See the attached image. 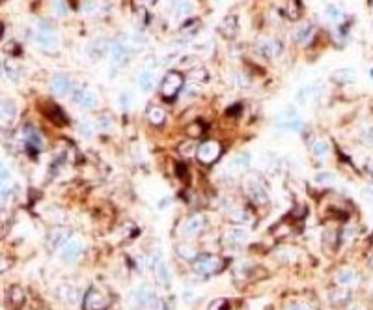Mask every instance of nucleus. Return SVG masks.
I'll list each match as a JSON object with an SVG mask.
<instances>
[{
    "mask_svg": "<svg viewBox=\"0 0 373 310\" xmlns=\"http://www.w3.org/2000/svg\"><path fill=\"white\" fill-rule=\"evenodd\" d=\"M220 267H222V262L218 260L217 256H213V254H200L193 262L194 273L202 275V276L217 273Z\"/></svg>",
    "mask_w": 373,
    "mask_h": 310,
    "instance_id": "obj_1",
    "label": "nucleus"
},
{
    "mask_svg": "<svg viewBox=\"0 0 373 310\" xmlns=\"http://www.w3.org/2000/svg\"><path fill=\"white\" fill-rule=\"evenodd\" d=\"M220 152H222V148H220L218 142H215V140H205V142H202L198 146L196 157H198V161H200L202 165L209 167V165H213L218 157H220Z\"/></svg>",
    "mask_w": 373,
    "mask_h": 310,
    "instance_id": "obj_2",
    "label": "nucleus"
},
{
    "mask_svg": "<svg viewBox=\"0 0 373 310\" xmlns=\"http://www.w3.org/2000/svg\"><path fill=\"white\" fill-rule=\"evenodd\" d=\"M34 39H36L37 47L41 49L43 52H49V54H52V52H58V37L56 34L52 32V30H49V28H39L36 34H34Z\"/></svg>",
    "mask_w": 373,
    "mask_h": 310,
    "instance_id": "obj_3",
    "label": "nucleus"
},
{
    "mask_svg": "<svg viewBox=\"0 0 373 310\" xmlns=\"http://www.w3.org/2000/svg\"><path fill=\"white\" fill-rule=\"evenodd\" d=\"M181 88H183V75L179 71H168L161 83V94L164 97H174L178 96V92H181Z\"/></svg>",
    "mask_w": 373,
    "mask_h": 310,
    "instance_id": "obj_4",
    "label": "nucleus"
},
{
    "mask_svg": "<svg viewBox=\"0 0 373 310\" xmlns=\"http://www.w3.org/2000/svg\"><path fill=\"white\" fill-rule=\"evenodd\" d=\"M69 236H71V232L67 226H52L47 234V249L49 251H56L58 247L62 249L71 239Z\"/></svg>",
    "mask_w": 373,
    "mask_h": 310,
    "instance_id": "obj_5",
    "label": "nucleus"
},
{
    "mask_svg": "<svg viewBox=\"0 0 373 310\" xmlns=\"http://www.w3.org/2000/svg\"><path fill=\"white\" fill-rule=\"evenodd\" d=\"M244 191H246V196L250 198V202L256 204V206H263V204L269 202V194H267V191L261 187V183L256 181V179L248 178L246 181H244Z\"/></svg>",
    "mask_w": 373,
    "mask_h": 310,
    "instance_id": "obj_6",
    "label": "nucleus"
},
{
    "mask_svg": "<svg viewBox=\"0 0 373 310\" xmlns=\"http://www.w3.org/2000/svg\"><path fill=\"white\" fill-rule=\"evenodd\" d=\"M82 251H84V241L81 238H71L60 249V260L65 263H71L81 256Z\"/></svg>",
    "mask_w": 373,
    "mask_h": 310,
    "instance_id": "obj_7",
    "label": "nucleus"
},
{
    "mask_svg": "<svg viewBox=\"0 0 373 310\" xmlns=\"http://www.w3.org/2000/svg\"><path fill=\"white\" fill-rule=\"evenodd\" d=\"M204 224H205L204 215L200 213L189 215V217L183 221L181 232H183V236H187V238H194V236H198V234L204 230Z\"/></svg>",
    "mask_w": 373,
    "mask_h": 310,
    "instance_id": "obj_8",
    "label": "nucleus"
},
{
    "mask_svg": "<svg viewBox=\"0 0 373 310\" xmlns=\"http://www.w3.org/2000/svg\"><path fill=\"white\" fill-rule=\"evenodd\" d=\"M153 297H155V292H153V288L149 286V284H140V286L132 292V295H131L132 305L138 307V309H147L149 301H151Z\"/></svg>",
    "mask_w": 373,
    "mask_h": 310,
    "instance_id": "obj_9",
    "label": "nucleus"
},
{
    "mask_svg": "<svg viewBox=\"0 0 373 310\" xmlns=\"http://www.w3.org/2000/svg\"><path fill=\"white\" fill-rule=\"evenodd\" d=\"M256 51L263 56V58H275L282 52V41L280 39H259Z\"/></svg>",
    "mask_w": 373,
    "mask_h": 310,
    "instance_id": "obj_10",
    "label": "nucleus"
},
{
    "mask_svg": "<svg viewBox=\"0 0 373 310\" xmlns=\"http://www.w3.org/2000/svg\"><path fill=\"white\" fill-rule=\"evenodd\" d=\"M336 282L340 284V288L351 290V288H355L360 282V275H358V271H355L351 267H343L336 273Z\"/></svg>",
    "mask_w": 373,
    "mask_h": 310,
    "instance_id": "obj_11",
    "label": "nucleus"
},
{
    "mask_svg": "<svg viewBox=\"0 0 373 310\" xmlns=\"http://www.w3.org/2000/svg\"><path fill=\"white\" fill-rule=\"evenodd\" d=\"M73 103L81 108H94L97 105V96L86 88H79L73 92Z\"/></svg>",
    "mask_w": 373,
    "mask_h": 310,
    "instance_id": "obj_12",
    "label": "nucleus"
},
{
    "mask_svg": "<svg viewBox=\"0 0 373 310\" xmlns=\"http://www.w3.org/2000/svg\"><path fill=\"white\" fill-rule=\"evenodd\" d=\"M84 307L88 310H105L107 309V301H105V297L97 292V290H90L88 293H86V297H84Z\"/></svg>",
    "mask_w": 373,
    "mask_h": 310,
    "instance_id": "obj_13",
    "label": "nucleus"
},
{
    "mask_svg": "<svg viewBox=\"0 0 373 310\" xmlns=\"http://www.w3.org/2000/svg\"><path fill=\"white\" fill-rule=\"evenodd\" d=\"M224 239H226L228 245H241L248 239V232H246V228L243 226H231L226 230Z\"/></svg>",
    "mask_w": 373,
    "mask_h": 310,
    "instance_id": "obj_14",
    "label": "nucleus"
},
{
    "mask_svg": "<svg viewBox=\"0 0 373 310\" xmlns=\"http://www.w3.org/2000/svg\"><path fill=\"white\" fill-rule=\"evenodd\" d=\"M110 62L114 68H121L127 62V47L123 43H114L110 47Z\"/></svg>",
    "mask_w": 373,
    "mask_h": 310,
    "instance_id": "obj_15",
    "label": "nucleus"
},
{
    "mask_svg": "<svg viewBox=\"0 0 373 310\" xmlns=\"http://www.w3.org/2000/svg\"><path fill=\"white\" fill-rule=\"evenodd\" d=\"M218 30L222 32V36H235L237 34V30H239V23H237V17L235 15H228V17H224L220 24H218Z\"/></svg>",
    "mask_w": 373,
    "mask_h": 310,
    "instance_id": "obj_16",
    "label": "nucleus"
},
{
    "mask_svg": "<svg viewBox=\"0 0 373 310\" xmlns=\"http://www.w3.org/2000/svg\"><path fill=\"white\" fill-rule=\"evenodd\" d=\"M50 90H52L54 94H58V96L67 94V92L71 90V81H69V77H65V75L54 77V79L50 81Z\"/></svg>",
    "mask_w": 373,
    "mask_h": 310,
    "instance_id": "obj_17",
    "label": "nucleus"
},
{
    "mask_svg": "<svg viewBox=\"0 0 373 310\" xmlns=\"http://www.w3.org/2000/svg\"><path fill=\"white\" fill-rule=\"evenodd\" d=\"M56 295H58V299L64 301V303L73 305V303L79 299V292H77V288L71 286V284H62V286H58V290H56Z\"/></svg>",
    "mask_w": 373,
    "mask_h": 310,
    "instance_id": "obj_18",
    "label": "nucleus"
},
{
    "mask_svg": "<svg viewBox=\"0 0 373 310\" xmlns=\"http://www.w3.org/2000/svg\"><path fill=\"white\" fill-rule=\"evenodd\" d=\"M155 275H157V282L164 288V290H168L170 288V273H168L166 263L164 262L157 263L155 265Z\"/></svg>",
    "mask_w": 373,
    "mask_h": 310,
    "instance_id": "obj_19",
    "label": "nucleus"
},
{
    "mask_svg": "<svg viewBox=\"0 0 373 310\" xmlns=\"http://www.w3.org/2000/svg\"><path fill=\"white\" fill-rule=\"evenodd\" d=\"M313 30H315V26H313V24H310V23L302 24L301 28L295 32V37H297V41H299L301 45H306V43L312 39Z\"/></svg>",
    "mask_w": 373,
    "mask_h": 310,
    "instance_id": "obj_20",
    "label": "nucleus"
},
{
    "mask_svg": "<svg viewBox=\"0 0 373 310\" xmlns=\"http://www.w3.org/2000/svg\"><path fill=\"white\" fill-rule=\"evenodd\" d=\"M355 77H357L355 69H349V68H341V69H336V71L332 73V79H334L336 83H341V84L353 83Z\"/></svg>",
    "mask_w": 373,
    "mask_h": 310,
    "instance_id": "obj_21",
    "label": "nucleus"
},
{
    "mask_svg": "<svg viewBox=\"0 0 373 310\" xmlns=\"http://www.w3.org/2000/svg\"><path fill=\"white\" fill-rule=\"evenodd\" d=\"M351 297L349 290H345V288H336V290H332L330 293H328V299H330V303L332 305H343V303H347Z\"/></svg>",
    "mask_w": 373,
    "mask_h": 310,
    "instance_id": "obj_22",
    "label": "nucleus"
},
{
    "mask_svg": "<svg viewBox=\"0 0 373 310\" xmlns=\"http://www.w3.org/2000/svg\"><path fill=\"white\" fill-rule=\"evenodd\" d=\"M17 114V108L12 99H2V121L4 123H10Z\"/></svg>",
    "mask_w": 373,
    "mask_h": 310,
    "instance_id": "obj_23",
    "label": "nucleus"
},
{
    "mask_svg": "<svg viewBox=\"0 0 373 310\" xmlns=\"http://www.w3.org/2000/svg\"><path fill=\"white\" fill-rule=\"evenodd\" d=\"M138 86H140V90L142 92H151L153 90V86H155V79H153V73L151 71H142L138 75Z\"/></svg>",
    "mask_w": 373,
    "mask_h": 310,
    "instance_id": "obj_24",
    "label": "nucleus"
},
{
    "mask_svg": "<svg viewBox=\"0 0 373 310\" xmlns=\"http://www.w3.org/2000/svg\"><path fill=\"white\" fill-rule=\"evenodd\" d=\"M178 254H179L183 260H189V262H194L196 256H200L198 251H196V247L189 245V243H179V245H178Z\"/></svg>",
    "mask_w": 373,
    "mask_h": 310,
    "instance_id": "obj_25",
    "label": "nucleus"
},
{
    "mask_svg": "<svg viewBox=\"0 0 373 310\" xmlns=\"http://www.w3.org/2000/svg\"><path fill=\"white\" fill-rule=\"evenodd\" d=\"M193 4L191 2H176L174 6H172V12L176 17H179V19H185L187 15H191L193 13Z\"/></svg>",
    "mask_w": 373,
    "mask_h": 310,
    "instance_id": "obj_26",
    "label": "nucleus"
},
{
    "mask_svg": "<svg viewBox=\"0 0 373 310\" xmlns=\"http://www.w3.org/2000/svg\"><path fill=\"white\" fill-rule=\"evenodd\" d=\"M166 118V112L162 110L161 107H155V105H151V107L147 108V120L151 121V123H155V125H161L162 121Z\"/></svg>",
    "mask_w": 373,
    "mask_h": 310,
    "instance_id": "obj_27",
    "label": "nucleus"
},
{
    "mask_svg": "<svg viewBox=\"0 0 373 310\" xmlns=\"http://www.w3.org/2000/svg\"><path fill=\"white\" fill-rule=\"evenodd\" d=\"M312 155L313 157H319V159H323V157H326V154H328V142H326L325 138H317L315 142L312 144Z\"/></svg>",
    "mask_w": 373,
    "mask_h": 310,
    "instance_id": "obj_28",
    "label": "nucleus"
},
{
    "mask_svg": "<svg viewBox=\"0 0 373 310\" xmlns=\"http://www.w3.org/2000/svg\"><path fill=\"white\" fill-rule=\"evenodd\" d=\"M94 133H96V125L88 118H82L79 121V135H81L82 138H92Z\"/></svg>",
    "mask_w": 373,
    "mask_h": 310,
    "instance_id": "obj_29",
    "label": "nucleus"
},
{
    "mask_svg": "<svg viewBox=\"0 0 373 310\" xmlns=\"http://www.w3.org/2000/svg\"><path fill=\"white\" fill-rule=\"evenodd\" d=\"M2 68H4V73H6L12 81H17V79H19V75H21V68H19L13 60H4Z\"/></svg>",
    "mask_w": 373,
    "mask_h": 310,
    "instance_id": "obj_30",
    "label": "nucleus"
},
{
    "mask_svg": "<svg viewBox=\"0 0 373 310\" xmlns=\"http://www.w3.org/2000/svg\"><path fill=\"white\" fill-rule=\"evenodd\" d=\"M105 45H107V39L99 37V39H96L94 43H90V45H88V52H90L92 56H97V58H99V56L105 52V49H107Z\"/></svg>",
    "mask_w": 373,
    "mask_h": 310,
    "instance_id": "obj_31",
    "label": "nucleus"
},
{
    "mask_svg": "<svg viewBox=\"0 0 373 310\" xmlns=\"http://www.w3.org/2000/svg\"><path fill=\"white\" fill-rule=\"evenodd\" d=\"M112 116H110L109 112H103V114H99L97 116V129H101V131H109L112 129Z\"/></svg>",
    "mask_w": 373,
    "mask_h": 310,
    "instance_id": "obj_32",
    "label": "nucleus"
},
{
    "mask_svg": "<svg viewBox=\"0 0 373 310\" xmlns=\"http://www.w3.org/2000/svg\"><path fill=\"white\" fill-rule=\"evenodd\" d=\"M317 86L315 84H308V86H302L301 90L297 92V101H306V99H310L312 96H315L317 92Z\"/></svg>",
    "mask_w": 373,
    "mask_h": 310,
    "instance_id": "obj_33",
    "label": "nucleus"
},
{
    "mask_svg": "<svg viewBox=\"0 0 373 310\" xmlns=\"http://www.w3.org/2000/svg\"><path fill=\"white\" fill-rule=\"evenodd\" d=\"M248 161H250V155L248 154H241L237 155V157H233V161H229V168H246L248 167Z\"/></svg>",
    "mask_w": 373,
    "mask_h": 310,
    "instance_id": "obj_34",
    "label": "nucleus"
},
{
    "mask_svg": "<svg viewBox=\"0 0 373 310\" xmlns=\"http://www.w3.org/2000/svg\"><path fill=\"white\" fill-rule=\"evenodd\" d=\"M178 152H179L181 155H185V157H191V155H194L196 152H198V146L193 142V140H185V142H181L179 146H178Z\"/></svg>",
    "mask_w": 373,
    "mask_h": 310,
    "instance_id": "obj_35",
    "label": "nucleus"
},
{
    "mask_svg": "<svg viewBox=\"0 0 373 310\" xmlns=\"http://www.w3.org/2000/svg\"><path fill=\"white\" fill-rule=\"evenodd\" d=\"M313 181L315 183H319V185H326V183H332L334 181V174L332 172H317L315 176H313Z\"/></svg>",
    "mask_w": 373,
    "mask_h": 310,
    "instance_id": "obj_36",
    "label": "nucleus"
},
{
    "mask_svg": "<svg viewBox=\"0 0 373 310\" xmlns=\"http://www.w3.org/2000/svg\"><path fill=\"white\" fill-rule=\"evenodd\" d=\"M326 15H328V19H332V21H341V10L334 6V4H328L325 8Z\"/></svg>",
    "mask_w": 373,
    "mask_h": 310,
    "instance_id": "obj_37",
    "label": "nucleus"
},
{
    "mask_svg": "<svg viewBox=\"0 0 373 310\" xmlns=\"http://www.w3.org/2000/svg\"><path fill=\"white\" fill-rule=\"evenodd\" d=\"M284 310H315L312 305H308V303H301V301H293V303H288Z\"/></svg>",
    "mask_w": 373,
    "mask_h": 310,
    "instance_id": "obj_38",
    "label": "nucleus"
},
{
    "mask_svg": "<svg viewBox=\"0 0 373 310\" xmlns=\"http://www.w3.org/2000/svg\"><path fill=\"white\" fill-rule=\"evenodd\" d=\"M10 297H12V301L15 303V305H21L24 301V293H23V290L19 286H13L12 290H10Z\"/></svg>",
    "mask_w": 373,
    "mask_h": 310,
    "instance_id": "obj_39",
    "label": "nucleus"
},
{
    "mask_svg": "<svg viewBox=\"0 0 373 310\" xmlns=\"http://www.w3.org/2000/svg\"><path fill=\"white\" fill-rule=\"evenodd\" d=\"M360 142L366 146H373V127H366L360 133Z\"/></svg>",
    "mask_w": 373,
    "mask_h": 310,
    "instance_id": "obj_40",
    "label": "nucleus"
},
{
    "mask_svg": "<svg viewBox=\"0 0 373 310\" xmlns=\"http://www.w3.org/2000/svg\"><path fill=\"white\" fill-rule=\"evenodd\" d=\"M191 79H193L194 83H200V81H205V79H207V71H205L204 68H198V69H194V71H191Z\"/></svg>",
    "mask_w": 373,
    "mask_h": 310,
    "instance_id": "obj_41",
    "label": "nucleus"
},
{
    "mask_svg": "<svg viewBox=\"0 0 373 310\" xmlns=\"http://www.w3.org/2000/svg\"><path fill=\"white\" fill-rule=\"evenodd\" d=\"M146 310H166L164 309V301H162V299H159L155 295V297L149 301V305H147V309Z\"/></svg>",
    "mask_w": 373,
    "mask_h": 310,
    "instance_id": "obj_42",
    "label": "nucleus"
},
{
    "mask_svg": "<svg viewBox=\"0 0 373 310\" xmlns=\"http://www.w3.org/2000/svg\"><path fill=\"white\" fill-rule=\"evenodd\" d=\"M52 12L56 13L58 17H64V15L67 13V6H65L64 2H54V4H52Z\"/></svg>",
    "mask_w": 373,
    "mask_h": 310,
    "instance_id": "obj_43",
    "label": "nucleus"
},
{
    "mask_svg": "<svg viewBox=\"0 0 373 310\" xmlns=\"http://www.w3.org/2000/svg\"><path fill=\"white\" fill-rule=\"evenodd\" d=\"M181 299H183V303H193L194 299H196V293H194L193 290H183L181 292Z\"/></svg>",
    "mask_w": 373,
    "mask_h": 310,
    "instance_id": "obj_44",
    "label": "nucleus"
},
{
    "mask_svg": "<svg viewBox=\"0 0 373 310\" xmlns=\"http://www.w3.org/2000/svg\"><path fill=\"white\" fill-rule=\"evenodd\" d=\"M286 129H289V131H301V129H302V121L299 118L291 120V121H288V127H286Z\"/></svg>",
    "mask_w": 373,
    "mask_h": 310,
    "instance_id": "obj_45",
    "label": "nucleus"
},
{
    "mask_svg": "<svg viewBox=\"0 0 373 310\" xmlns=\"http://www.w3.org/2000/svg\"><path fill=\"white\" fill-rule=\"evenodd\" d=\"M229 217H231L233 221H237V223H243V221H246V213H244L243 209H233V213H229Z\"/></svg>",
    "mask_w": 373,
    "mask_h": 310,
    "instance_id": "obj_46",
    "label": "nucleus"
},
{
    "mask_svg": "<svg viewBox=\"0 0 373 310\" xmlns=\"http://www.w3.org/2000/svg\"><path fill=\"white\" fill-rule=\"evenodd\" d=\"M362 196H364V200H368V202L373 204V185L364 187V189H362Z\"/></svg>",
    "mask_w": 373,
    "mask_h": 310,
    "instance_id": "obj_47",
    "label": "nucleus"
},
{
    "mask_svg": "<svg viewBox=\"0 0 373 310\" xmlns=\"http://www.w3.org/2000/svg\"><path fill=\"white\" fill-rule=\"evenodd\" d=\"M299 10H301V6H299L297 2H291V4H289V15H291V19H297Z\"/></svg>",
    "mask_w": 373,
    "mask_h": 310,
    "instance_id": "obj_48",
    "label": "nucleus"
},
{
    "mask_svg": "<svg viewBox=\"0 0 373 310\" xmlns=\"http://www.w3.org/2000/svg\"><path fill=\"white\" fill-rule=\"evenodd\" d=\"M196 94H198V84H196V83H194V84H189V86L185 88V96L191 97V96H196Z\"/></svg>",
    "mask_w": 373,
    "mask_h": 310,
    "instance_id": "obj_49",
    "label": "nucleus"
},
{
    "mask_svg": "<svg viewBox=\"0 0 373 310\" xmlns=\"http://www.w3.org/2000/svg\"><path fill=\"white\" fill-rule=\"evenodd\" d=\"M194 64V56H181L179 58V66L185 68V66H193Z\"/></svg>",
    "mask_w": 373,
    "mask_h": 310,
    "instance_id": "obj_50",
    "label": "nucleus"
},
{
    "mask_svg": "<svg viewBox=\"0 0 373 310\" xmlns=\"http://www.w3.org/2000/svg\"><path fill=\"white\" fill-rule=\"evenodd\" d=\"M347 310H368L362 303H349L347 305Z\"/></svg>",
    "mask_w": 373,
    "mask_h": 310,
    "instance_id": "obj_51",
    "label": "nucleus"
},
{
    "mask_svg": "<svg viewBox=\"0 0 373 310\" xmlns=\"http://www.w3.org/2000/svg\"><path fill=\"white\" fill-rule=\"evenodd\" d=\"M370 265H372V267H373V256H372V258H370Z\"/></svg>",
    "mask_w": 373,
    "mask_h": 310,
    "instance_id": "obj_52",
    "label": "nucleus"
}]
</instances>
